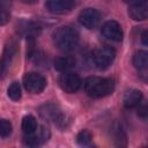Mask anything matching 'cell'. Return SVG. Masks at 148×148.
<instances>
[{
  "mask_svg": "<svg viewBox=\"0 0 148 148\" xmlns=\"http://www.w3.org/2000/svg\"><path fill=\"white\" fill-rule=\"evenodd\" d=\"M114 89V82L109 77L89 76L84 81V91L92 98H101L112 94Z\"/></svg>",
  "mask_w": 148,
  "mask_h": 148,
  "instance_id": "6da1fadb",
  "label": "cell"
},
{
  "mask_svg": "<svg viewBox=\"0 0 148 148\" xmlns=\"http://www.w3.org/2000/svg\"><path fill=\"white\" fill-rule=\"evenodd\" d=\"M53 43L61 51H72L79 44V34L71 27H60L53 32Z\"/></svg>",
  "mask_w": 148,
  "mask_h": 148,
  "instance_id": "7a4b0ae2",
  "label": "cell"
},
{
  "mask_svg": "<svg viewBox=\"0 0 148 148\" xmlns=\"http://www.w3.org/2000/svg\"><path fill=\"white\" fill-rule=\"evenodd\" d=\"M39 114L42 116V118H44L47 121L53 123L61 130L66 128V126H67V123H68L67 116L56 104L47 103V104L42 105L39 108Z\"/></svg>",
  "mask_w": 148,
  "mask_h": 148,
  "instance_id": "3957f363",
  "label": "cell"
},
{
  "mask_svg": "<svg viewBox=\"0 0 148 148\" xmlns=\"http://www.w3.org/2000/svg\"><path fill=\"white\" fill-rule=\"evenodd\" d=\"M116 58V51L111 46H99L92 53V60L98 69L108 68Z\"/></svg>",
  "mask_w": 148,
  "mask_h": 148,
  "instance_id": "277c9868",
  "label": "cell"
},
{
  "mask_svg": "<svg viewBox=\"0 0 148 148\" xmlns=\"http://www.w3.org/2000/svg\"><path fill=\"white\" fill-rule=\"evenodd\" d=\"M23 86L31 94H40L46 87V80L42 74L30 72L23 76Z\"/></svg>",
  "mask_w": 148,
  "mask_h": 148,
  "instance_id": "5b68a950",
  "label": "cell"
},
{
  "mask_svg": "<svg viewBox=\"0 0 148 148\" xmlns=\"http://www.w3.org/2000/svg\"><path fill=\"white\" fill-rule=\"evenodd\" d=\"M58 83H59V87L65 92L73 94L79 90V88L81 86V79L75 73L64 72L62 74H60V76L58 79Z\"/></svg>",
  "mask_w": 148,
  "mask_h": 148,
  "instance_id": "8992f818",
  "label": "cell"
},
{
  "mask_svg": "<svg viewBox=\"0 0 148 148\" xmlns=\"http://www.w3.org/2000/svg\"><path fill=\"white\" fill-rule=\"evenodd\" d=\"M101 21V14L95 8H86L79 14V22L87 29H95Z\"/></svg>",
  "mask_w": 148,
  "mask_h": 148,
  "instance_id": "52a82bcc",
  "label": "cell"
},
{
  "mask_svg": "<svg viewBox=\"0 0 148 148\" xmlns=\"http://www.w3.org/2000/svg\"><path fill=\"white\" fill-rule=\"evenodd\" d=\"M50 130L46 127V126H40L39 130H36L34 133H30V134H25V136L23 138V142L27 145V146H31V147H35V146H38V145H42L44 142H46L49 139H50Z\"/></svg>",
  "mask_w": 148,
  "mask_h": 148,
  "instance_id": "ba28073f",
  "label": "cell"
},
{
  "mask_svg": "<svg viewBox=\"0 0 148 148\" xmlns=\"http://www.w3.org/2000/svg\"><path fill=\"white\" fill-rule=\"evenodd\" d=\"M102 35L113 42H120L123 39V30L118 22L116 21H106L102 25Z\"/></svg>",
  "mask_w": 148,
  "mask_h": 148,
  "instance_id": "9c48e42d",
  "label": "cell"
},
{
  "mask_svg": "<svg viewBox=\"0 0 148 148\" xmlns=\"http://www.w3.org/2000/svg\"><path fill=\"white\" fill-rule=\"evenodd\" d=\"M75 6V0H46V9L53 14H65Z\"/></svg>",
  "mask_w": 148,
  "mask_h": 148,
  "instance_id": "30bf717a",
  "label": "cell"
},
{
  "mask_svg": "<svg viewBox=\"0 0 148 148\" xmlns=\"http://www.w3.org/2000/svg\"><path fill=\"white\" fill-rule=\"evenodd\" d=\"M128 15L135 21H143L148 16L147 0H136L130 3Z\"/></svg>",
  "mask_w": 148,
  "mask_h": 148,
  "instance_id": "8fae6325",
  "label": "cell"
},
{
  "mask_svg": "<svg viewBox=\"0 0 148 148\" xmlns=\"http://www.w3.org/2000/svg\"><path fill=\"white\" fill-rule=\"evenodd\" d=\"M142 101V92L138 89H130L125 92L123 103L126 109H132L138 106Z\"/></svg>",
  "mask_w": 148,
  "mask_h": 148,
  "instance_id": "7c38bea8",
  "label": "cell"
},
{
  "mask_svg": "<svg viewBox=\"0 0 148 148\" xmlns=\"http://www.w3.org/2000/svg\"><path fill=\"white\" fill-rule=\"evenodd\" d=\"M17 53V44L14 42V40H10L6 44L5 46V50H3V56H2V59H1V62L2 65L6 67L10 66V64L13 62L15 56Z\"/></svg>",
  "mask_w": 148,
  "mask_h": 148,
  "instance_id": "4fadbf2b",
  "label": "cell"
},
{
  "mask_svg": "<svg viewBox=\"0 0 148 148\" xmlns=\"http://www.w3.org/2000/svg\"><path fill=\"white\" fill-rule=\"evenodd\" d=\"M133 65L134 67L142 74L146 75L148 67V54L146 51H138L133 56Z\"/></svg>",
  "mask_w": 148,
  "mask_h": 148,
  "instance_id": "5bb4252c",
  "label": "cell"
},
{
  "mask_svg": "<svg viewBox=\"0 0 148 148\" xmlns=\"http://www.w3.org/2000/svg\"><path fill=\"white\" fill-rule=\"evenodd\" d=\"M17 30L22 36H25L28 38H34L36 35L39 34L40 28L34 22H21L17 27Z\"/></svg>",
  "mask_w": 148,
  "mask_h": 148,
  "instance_id": "9a60e30c",
  "label": "cell"
},
{
  "mask_svg": "<svg viewBox=\"0 0 148 148\" xmlns=\"http://www.w3.org/2000/svg\"><path fill=\"white\" fill-rule=\"evenodd\" d=\"M54 68L59 72H68L69 69H72L75 66V59L74 57L71 56H64V57H59L56 58L54 60Z\"/></svg>",
  "mask_w": 148,
  "mask_h": 148,
  "instance_id": "2e32d148",
  "label": "cell"
},
{
  "mask_svg": "<svg viewBox=\"0 0 148 148\" xmlns=\"http://www.w3.org/2000/svg\"><path fill=\"white\" fill-rule=\"evenodd\" d=\"M22 130L25 134L34 133L37 130V120L34 116L28 114L22 119Z\"/></svg>",
  "mask_w": 148,
  "mask_h": 148,
  "instance_id": "e0dca14e",
  "label": "cell"
},
{
  "mask_svg": "<svg viewBox=\"0 0 148 148\" xmlns=\"http://www.w3.org/2000/svg\"><path fill=\"white\" fill-rule=\"evenodd\" d=\"M92 140V135L88 130H82L76 135V142L80 146H88Z\"/></svg>",
  "mask_w": 148,
  "mask_h": 148,
  "instance_id": "ac0fdd59",
  "label": "cell"
},
{
  "mask_svg": "<svg viewBox=\"0 0 148 148\" xmlns=\"http://www.w3.org/2000/svg\"><path fill=\"white\" fill-rule=\"evenodd\" d=\"M7 94H8V96H9L13 101H18V99L21 98V96H22L20 84H18L17 82H13V83L8 87Z\"/></svg>",
  "mask_w": 148,
  "mask_h": 148,
  "instance_id": "d6986e66",
  "label": "cell"
},
{
  "mask_svg": "<svg viewBox=\"0 0 148 148\" xmlns=\"http://www.w3.org/2000/svg\"><path fill=\"white\" fill-rule=\"evenodd\" d=\"M12 133V124L6 119H0V138H6Z\"/></svg>",
  "mask_w": 148,
  "mask_h": 148,
  "instance_id": "ffe728a7",
  "label": "cell"
},
{
  "mask_svg": "<svg viewBox=\"0 0 148 148\" xmlns=\"http://www.w3.org/2000/svg\"><path fill=\"white\" fill-rule=\"evenodd\" d=\"M141 38H142L143 44L147 45V44H148V42H147V31H143V32H142V37H141Z\"/></svg>",
  "mask_w": 148,
  "mask_h": 148,
  "instance_id": "44dd1931",
  "label": "cell"
},
{
  "mask_svg": "<svg viewBox=\"0 0 148 148\" xmlns=\"http://www.w3.org/2000/svg\"><path fill=\"white\" fill-rule=\"evenodd\" d=\"M5 71H6V67L2 65V62H1V60H0V77H2V75H3Z\"/></svg>",
  "mask_w": 148,
  "mask_h": 148,
  "instance_id": "7402d4cb",
  "label": "cell"
},
{
  "mask_svg": "<svg viewBox=\"0 0 148 148\" xmlns=\"http://www.w3.org/2000/svg\"><path fill=\"white\" fill-rule=\"evenodd\" d=\"M22 2H24V3H35L37 0H21Z\"/></svg>",
  "mask_w": 148,
  "mask_h": 148,
  "instance_id": "603a6c76",
  "label": "cell"
}]
</instances>
